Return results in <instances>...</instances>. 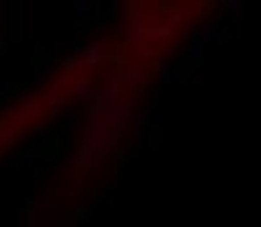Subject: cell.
Listing matches in <instances>:
<instances>
[{"instance_id":"6da1fadb","label":"cell","mask_w":261,"mask_h":227,"mask_svg":"<svg viewBox=\"0 0 261 227\" xmlns=\"http://www.w3.org/2000/svg\"><path fill=\"white\" fill-rule=\"evenodd\" d=\"M186 53L191 58H196V60H201V42H188L186 44Z\"/></svg>"},{"instance_id":"7a4b0ae2","label":"cell","mask_w":261,"mask_h":227,"mask_svg":"<svg viewBox=\"0 0 261 227\" xmlns=\"http://www.w3.org/2000/svg\"><path fill=\"white\" fill-rule=\"evenodd\" d=\"M241 8H243V3H230V13H232V16H238V18L243 16V11H241Z\"/></svg>"}]
</instances>
